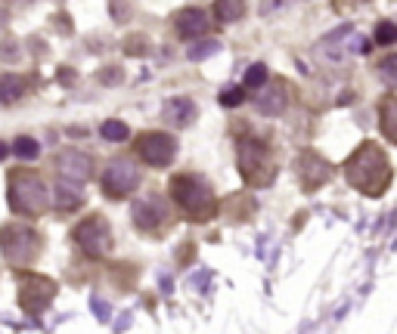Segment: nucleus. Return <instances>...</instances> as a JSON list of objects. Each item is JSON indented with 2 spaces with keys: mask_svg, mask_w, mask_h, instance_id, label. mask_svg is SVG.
Wrapping results in <instances>:
<instances>
[{
  "mask_svg": "<svg viewBox=\"0 0 397 334\" xmlns=\"http://www.w3.org/2000/svg\"><path fill=\"white\" fill-rule=\"evenodd\" d=\"M342 170L351 189L369 195V199H379L394 179L391 158L385 155V149L379 143H360L342 165Z\"/></svg>",
  "mask_w": 397,
  "mask_h": 334,
  "instance_id": "1",
  "label": "nucleus"
},
{
  "mask_svg": "<svg viewBox=\"0 0 397 334\" xmlns=\"http://www.w3.org/2000/svg\"><path fill=\"white\" fill-rule=\"evenodd\" d=\"M168 192H171V201L177 204V211L183 213L190 223H208L217 217V192L211 186L208 177L196 174V170H183V174H174L171 183H168Z\"/></svg>",
  "mask_w": 397,
  "mask_h": 334,
  "instance_id": "2",
  "label": "nucleus"
},
{
  "mask_svg": "<svg viewBox=\"0 0 397 334\" xmlns=\"http://www.w3.org/2000/svg\"><path fill=\"white\" fill-rule=\"evenodd\" d=\"M6 201L16 217H25V220H38L44 217L53 204V192L47 189V183L40 179V174L35 170H13L10 179H6Z\"/></svg>",
  "mask_w": 397,
  "mask_h": 334,
  "instance_id": "3",
  "label": "nucleus"
},
{
  "mask_svg": "<svg viewBox=\"0 0 397 334\" xmlns=\"http://www.w3.org/2000/svg\"><path fill=\"white\" fill-rule=\"evenodd\" d=\"M44 251V238L28 223H4L0 226V254L13 269H28Z\"/></svg>",
  "mask_w": 397,
  "mask_h": 334,
  "instance_id": "4",
  "label": "nucleus"
},
{
  "mask_svg": "<svg viewBox=\"0 0 397 334\" xmlns=\"http://www.w3.org/2000/svg\"><path fill=\"white\" fill-rule=\"evenodd\" d=\"M236 165H239V177L246 179L251 189H267L276 179V161L270 155V149L261 140H239L236 145Z\"/></svg>",
  "mask_w": 397,
  "mask_h": 334,
  "instance_id": "5",
  "label": "nucleus"
},
{
  "mask_svg": "<svg viewBox=\"0 0 397 334\" xmlns=\"http://www.w3.org/2000/svg\"><path fill=\"white\" fill-rule=\"evenodd\" d=\"M131 223L140 233L158 238V235L171 233L174 211H171V204L162 199V192H149V195H140V199L131 204Z\"/></svg>",
  "mask_w": 397,
  "mask_h": 334,
  "instance_id": "6",
  "label": "nucleus"
},
{
  "mask_svg": "<svg viewBox=\"0 0 397 334\" xmlns=\"http://www.w3.org/2000/svg\"><path fill=\"white\" fill-rule=\"evenodd\" d=\"M72 242L78 245L87 257H94V260H103V257H109L112 247H115L112 226H109V220L103 217V213H90V217H84L78 226L72 229Z\"/></svg>",
  "mask_w": 397,
  "mask_h": 334,
  "instance_id": "7",
  "label": "nucleus"
},
{
  "mask_svg": "<svg viewBox=\"0 0 397 334\" xmlns=\"http://www.w3.org/2000/svg\"><path fill=\"white\" fill-rule=\"evenodd\" d=\"M140 186V167L137 161L131 158H112L103 170V177H99V189L109 201H124L128 195L137 192Z\"/></svg>",
  "mask_w": 397,
  "mask_h": 334,
  "instance_id": "8",
  "label": "nucleus"
},
{
  "mask_svg": "<svg viewBox=\"0 0 397 334\" xmlns=\"http://www.w3.org/2000/svg\"><path fill=\"white\" fill-rule=\"evenodd\" d=\"M56 297V282L38 272H19V306L28 316H40L53 304Z\"/></svg>",
  "mask_w": 397,
  "mask_h": 334,
  "instance_id": "9",
  "label": "nucleus"
},
{
  "mask_svg": "<svg viewBox=\"0 0 397 334\" xmlns=\"http://www.w3.org/2000/svg\"><path fill=\"white\" fill-rule=\"evenodd\" d=\"M134 149H137V158L143 161V165H149V167H168L177 158V140L171 133H165V130H143V133H137Z\"/></svg>",
  "mask_w": 397,
  "mask_h": 334,
  "instance_id": "10",
  "label": "nucleus"
},
{
  "mask_svg": "<svg viewBox=\"0 0 397 334\" xmlns=\"http://www.w3.org/2000/svg\"><path fill=\"white\" fill-rule=\"evenodd\" d=\"M53 167H56L59 179H72V183H87V179L94 177L97 161H94V155H90V152H81V149H62V152H56Z\"/></svg>",
  "mask_w": 397,
  "mask_h": 334,
  "instance_id": "11",
  "label": "nucleus"
},
{
  "mask_svg": "<svg viewBox=\"0 0 397 334\" xmlns=\"http://www.w3.org/2000/svg\"><path fill=\"white\" fill-rule=\"evenodd\" d=\"M295 174H298V183L304 192H317L320 186H326L329 179H332V165L317 155V152H301L298 161H295Z\"/></svg>",
  "mask_w": 397,
  "mask_h": 334,
  "instance_id": "12",
  "label": "nucleus"
},
{
  "mask_svg": "<svg viewBox=\"0 0 397 334\" xmlns=\"http://www.w3.org/2000/svg\"><path fill=\"white\" fill-rule=\"evenodd\" d=\"M289 99H292V90L285 81H270L267 87H261V96H258V111L267 118H280L285 108H289Z\"/></svg>",
  "mask_w": 397,
  "mask_h": 334,
  "instance_id": "13",
  "label": "nucleus"
},
{
  "mask_svg": "<svg viewBox=\"0 0 397 334\" xmlns=\"http://www.w3.org/2000/svg\"><path fill=\"white\" fill-rule=\"evenodd\" d=\"M174 25H177V34H180L183 40H196L211 28V19L205 10H199V6H187V10H180L174 16Z\"/></svg>",
  "mask_w": 397,
  "mask_h": 334,
  "instance_id": "14",
  "label": "nucleus"
},
{
  "mask_svg": "<svg viewBox=\"0 0 397 334\" xmlns=\"http://www.w3.org/2000/svg\"><path fill=\"white\" fill-rule=\"evenodd\" d=\"M162 118H165V124H171V127H190L199 118V108H196V102L187 96H174L162 106Z\"/></svg>",
  "mask_w": 397,
  "mask_h": 334,
  "instance_id": "15",
  "label": "nucleus"
},
{
  "mask_svg": "<svg viewBox=\"0 0 397 334\" xmlns=\"http://www.w3.org/2000/svg\"><path fill=\"white\" fill-rule=\"evenodd\" d=\"M84 204V192L78 189V183H72V179H59L56 189H53V208L59 213H72L78 211Z\"/></svg>",
  "mask_w": 397,
  "mask_h": 334,
  "instance_id": "16",
  "label": "nucleus"
},
{
  "mask_svg": "<svg viewBox=\"0 0 397 334\" xmlns=\"http://www.w3.org/2000/svg\"><path fill=\"white\" fill-rule=\"evenodd\" d=\"M379 130H382L388 143L397 145V96L394 93H388L379 102Z\"/></svg>",
  "mask_w": 397,
  "mask_h": 334,
  "instance_id": "17",
  "label": "nucleus"
},
{
  "mask_svg": "<svg viewBox=\"0 0 397 334\" xmlns=\"http://www.w3.org/2000/svg\"><path fill=\"white\" fill-rule=\"evenodd\" d=\"M25 96V81L19 74H0V106H13Z\"/></svg>",
  "mask_w": 397,
  "mask_h": 334,
  "instance_id": "18",
  "label": "nucleus"
},
{
  "mask_svg": "<svg viewBox=\"0 0 397 334\" xmlns=\"http://www.w3.org/2000/svg\"><path fill=\"white\" fill-rule=\"evenodd\" d=\"M246 0H214V19L217 22H239L246 16Z\"/></svg>",
  "mask_w": 397,
  "mask_h": 334,
  "instance_id": "19",
  "label": "nucleus"
},
{
  "mask_svg": "<svg viewBox=\"0 0 397 334\" xmlns=\"http://www.w3.org/2000/svg\"><path fill=\"white\" fill-rule=\"evenodd\" d=\"M13 155L22 158V161H35L40 155V143L35 136H16L13 140Z\"/></svg>",
  "mask_w": 397,
  "mask_h": 334,
  "instance_id": "20",
  "label": "nucleus"
},
{
  "mask_svg": "<svg viewBox=\"0 0 397 334\" xmlns=\"http://www.w3.org/2000/svg\"><path fill=\"white\" fill-rule=\"evenodd\" d=\"M267 78H270L267 65L264 62H255V65H249L246 78H242V87H246V90H261V87H267Z\"/></svg>",
  "mask_w": 397,
  "mask_h": 334,
  "instance_id": "21",
  "label": "nucleus"
},
{
  "mask_svg": "<svg viewBox=\"0 0 397 334\" xmlns=\"http://www.w3.org/2000/svg\"><path fill=\"white\" fill-rule=\"evenodd\" d=\"M99 133H103V140H109V143L131 140V127L124 124V121H106L103 127H99Z\"/></svg>",
  "mask_w": 397,
  "mask_h": 334,
  "instance_id": "22",
  "label": "nucleus"
},
{
  "mask_svg": "<svg viewBox=\"0 0 397 334\" xmlns=\"http://www.w3.org/2000/svg\"><path fill=\"white\" fill-rule=\"evenodd\" d=\"M217 50H221V44H217V40H199V44H192V47H187V56L192 59V62H202V59L214 56Z\"/></svg>",
  "mask_w": 397,
  "mask_h": 334,
  "instance_id": "23",
  "label": "nucleus"
},
{
  "mask_svg": "<svg viewBox=\"0 0 397 334\" xmlns=\"http://www.w3.org/2000/svg\"><path fill=\"white\" fill-rule=\"evenodd\" d=\"M379 78H382L388 87H397V53L382 59V65H379Z\"/></svg>",
  "mask_w": 397,
  "mask_h": 334,
  "instance_id": "24",
  "label": "nucleus"
},
{
  "mask_svg": "<svg viewBox=\"0 0 397 334\" xmlns=\"http://www.w3.org/2000/svg\"><path fill=\"white\" fill-rule=\"evenodd\" d=\"M124 53L128 56H146L149 53V38L146 34H131V38L124 40Z\"/></svg>",
  "mask_w": 397,
  "mask_h": 334,
  "instance_id": "25",
  "label": "nucleus"
},
{
  "mask_svg": "<svg viewBox=\"0 0 397 334\" xmlns=\"http://www.w3.org/2000/svg\"><path fill=\"white\" fill-rule=\"evenodd\" d=\"M246 102V87H224L221 90V106L224 108H236Z\"/></svg>",
  "mask_w": 397,
  "mask_h": 334,
  "instance_id": "26",
  "label": "nucleus"
},
{
  "mask_svg": "<svg viewBox=\"0 0 397 334\" xmlns=\"http://www.w3.org/2000/svg\"><path fill=\"white\" fill-rule=\"evenodd\" d=\"M376 44H397V25L394 22L376 25Z\"/></svg>",
  "mask_w": 397,
  "mask_h": 334,
  "instance_id": "27",
  "label": "nucleus"
},
{
  "mask_svg": "<svg viewBox=\"0 0 397 334\" xmlns=\"http://www.w3.org/2000/svg\"><path fill=\"white\" fill-rule=\"evenodd\" d=\"M16 56H19V47H16V40H4V44H0V59H4V62H13Z\"/></svg>",
  "mask_w": 397,
  "mask_h": 334,
  "instance_id": "28",
  "label": "nucleus"
},
{
  "mask_svg": "<svg viewBox=\"0 0 397 334\" xmlns=\"http://www.w3.org/2000/svg\"><path fill=\"white\" fill-rule=\"evenodd\" d=\"M99 81H103V84H118V81H121V68H118V65H106V72L99 74Z\"/></svg>",
  "mask_w": 397,
  "mask_h": 334,
  "instance_id": "29",
  "label": "nucleus"
},
{
  "mask_svg": "<svg viewBox=\"0 0 397 334\" xmlns=\"http://www.w3.org/2000/svg\"><path fill=\"white\" fill-rule=\"evenodd\" d=\"M56 78H59V84H72V81H75V72H72L69 65H65V68H59Z\"/></svg>",
  "mask_w": 397,
  "mask_h": 334,
  "instance_id": "30",
  "label": "nucleus"
},
{
  "mask_svg": "<svg viewBox=\"0 0 397 334\" xmlns=\"http://www.w3.org/2000/svg\"><path fill=\"white\" fill-rule=\"evenodd\" d=\"M112 13H115V22L128 19V6H124V4H112Z\"/></svg>",
  "mask_w": 397,
  "mask_h": 334,
  "instance_id": "31",
  "label": "nucleus"
},
{
  "mask_svg": "<svg viewBox=\"0 0 397 334\" xmlns=\"http://www.w3.org/2000/svg\"><path fill=\"white\" fill-rule=\"evenodd\" d=\"M56 28L69 34V31H72V22H69V16H56Z\"/></svg>",
  "mask_w": 397,
  "mask_h": 334,
  "instance_id": "32",
  "label": "nucleus"
},
{
  "mask_svg": "<svg viewBox=\"0 0 397 334\" xmlns=\"http://www.w3.org/2000/svg\"><path fill=\"white\" fill-rule=\"evenodd\" d=\"M10 152H13V149H10V145H6V143H0V161H4L6 155H10Z\"/></svg>",
  "mask_w": 397,
  "mask_h": 334,
  "instance_id": "33",
  "label": "nucleus"
}]
</instances>
